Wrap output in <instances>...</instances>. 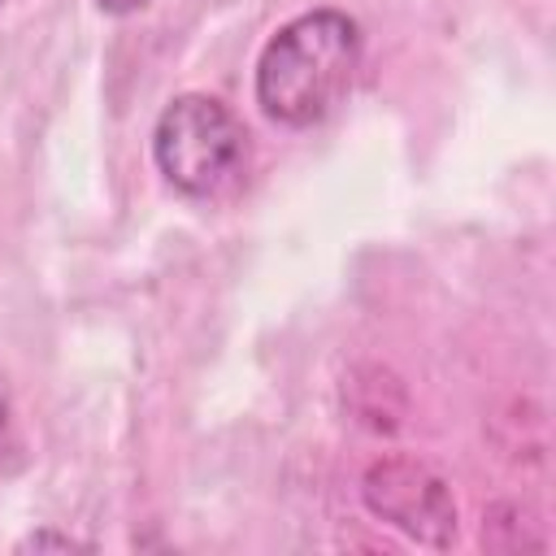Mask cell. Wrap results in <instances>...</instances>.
I'll use <instances>...</instances> for the list:
<instances>
[{
  "instance_id": "cell-6",
  "label": "cell",
  "mask_w": 556,
  "mask_h": 556,
  "mask_svg": "<svg viewBox=\"0 0 556 556\" xmlns=\"http://www.w3.org/2000/svg\"><path fill=\"white\" fill-rule=\"evenodd\" d=\"M0 443H4V391H0Z\"/></svg>"
},
{
  "instance_id": "cell-3",
  "label": "cell",
  "mask_w": 556,
  "mask_h": 556,
  "mask_svg": "<svg viewBox=\"0 0 556 556\" xmlns=\"http://www.w3.org/2000/svg\"><path fill=\"white\" fill-rule=\"evenodd\" d=\"M361 504L404 539L421 547H447L456 539V500L447 478L413 452H387L361 473Z\"/></svg>"
},
{
  "instance_id": "cell-5",
  "label": "cell",
  "mask_w": 556,
  "mask_h": 556,
  "mask_svg": "<svg viewBox=\"0 0 556 556\" xmlns=\"http://www.w3.org/2000/svg\"><path fill=\"white\" fill-rule=\"evenodd\" d=\"M143 4H152V0H96V9H100L104 17H130V13H139Z\"/></svg>"
},
{
  "instance_id": "cell-2",
  "label": "cell",
  "mask_w": 556,
  "mask_h": 556,
  "mask_svg": "<svg viewBox=\"0 0 556 556\" xmlns=\"http://www.w3.org/2000/svg\"><path fill=\"white\" fill-rule=\"evenodd\" d=\"M152 165L187 200L222 195L248 165V130L208 91H178L152 122Z\"/></svg>"
},
{
  "instance_id": "cell-7",
  "label": "cell",
  "mask_w": 556,
  "mask_h": 556,
  "mask_svg": "<svg viewBox=\"0 0 556 556\" xmlns=\"http://www.w3.org/2000/svg\"><path fill=\"white\" fill-rule=\"evenodd\" d=\"M0 4H4V0H0Z\"/></svg>"
},
{
  "instance_id": "cell-4",
  "label": "cell",
  "mask_w": 556,
  "mask_h": 556,
  "mask_svg": "<svg viewBox=\"0 0 556 556\" xmlns=\"http://www.w3.org/2000/svg\"><path fill=\"white\" fill-rule=\"evenodd\" d=\"M13 552H91L87 539H74L70 530H52V526H39L30 534H22L13 543Z\"/></svg>"
},
{
  "instance_id": "cell-1",
  "label": "cell",
  "mask_w": 556,
  "mask_h": 556,
  "mask_svg": "<svg viewBox=\"0 0 556 556\" xmlns=\"http://www.w3.org/2000/svg\"><path fill=\"white\" fill-rule=\"evenodd\" d=\"M365 35L348 9L317 4L287 17L256 52L252 100L265 122L308 130L326 122L352 91Z\"/></svg>"
}]
</instances>
